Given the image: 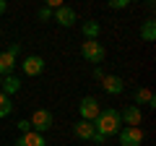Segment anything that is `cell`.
<instances>
[{
  "label": "cell",
  "mask_w": 156,
  "mask_h": 146,
  "mask_svg": "<svg viewBox=\"0 0 156 146\" xmlns=\"http://www.w3.org/2000/svg\"><path fill=\"white\" fill-rule=\"evenodd\" d=\"M120 112L117 110H112V107H107V110H99V115H96L94 120V128L96 133H101L104 138H109V136H117L120 133Z\"/></svg>",
  "instance_id": "obj_1"
},
{
  "label": "cell",
  "mask_w": 156,
  "mask_h": 146,
  "mask_svg": "<svg viewBox=\"0 0 156 146\" xmlns=\"http://www.w3.org/2000/svg\"><path fill=\"white\" fill-rule=\"evenodd\" d=\"M81 55H83L89 63H94V65H101L107 52H104V47H101L99 39H83V45H81Z\"/></svg>",
  "instance_id": "obj_2"
},
{
  "label": "cell",
  "mask_w": 156,
  "mask_h": 146,
  "mask_svg": "<svg viewBox=\"0 0 156 146\" xmlns=\"http://www.w3.org/2000/svg\"><path fill=\"white\" fill-rule=\"evenodd\" d=\"M29 123H31V130H37V133H44V130L52 128L55 118H52L50 110H34V115L29 118Z\"/></svg>",
  "instance_id": "obj_3"
},
{
  "label": "cell",
  "mask_w": 156,
  "mask_h": 146,
  "mask_svg": "<svg viewBox=\"0 0 156 146\" xmlns=\"http://www.w3.org/2000/svg\"><path fill=\"white\" fill-rule=\"evenodd\" d=\"M117 136H120V144L122 146H140L143 144V130L138 125H125Z\"/></svg>",
  "instance_id": "obj_4"
},
{
  "label": "cell",
  "mask_w": 156,
  "mask_h": 146,
  "mask_svg": "<svg viewBox=\"0 0 156 146\" xmlns=\"http://www.w3.org/2000/svg\"><path fill=\"white\" fill-rule=\"evenodd\" d=\"M78 112H81V120H91L94 123L96 115H99V102L94 97H83V99L78 102Z\"/></svg>",
  "instance_id": "obj_5"
},
{
  "label": "cell",
  "mask_w": 156,
  "mask_h": 146,
  "mask_svg": "<svg viewBox=\"0 0 156 146\" xmlns=\"http://www.w3.org/2000/svg\"><path fill=\"white\" fill-rule=\"evenodd\" d=\"M52 18H55L57 24H60V26H73V24L78 21V16H76V11H73V8H68V5H60V8H55V11H52Z\"/></svg>",
  "instance_id": "obj_6"
},
{
  "label": "cell",
  "mask_w": 156,
  "mask_h": 146,
  "mask_svg": "<svg viewBox=\"0 0 156 146\" xmlns=\"http://www.w3.org/2000/svg\"><path fill=\"white\" fill-rule=\"evenodd\" d=\"M21 68H23V73H26V76H39V73L44 71V57H39V55H29L26 60L21 63Z\"/></svg>",
  "instance_id": "obj_7"
},
{
  "label": "cell",
  "mask_w": 156,
  "mask_h": 146,
  "mask_svg": "<svg viewBox=\"0 0 156 146\" xmlns=\"http://www.w3.org/2000/svg\"><path fill=\"white\" fill-rule=\"evenodd\" d=\"M73 133H76L78 138H83V141H94L96 128H94V123H91V120H78V123L73 125Z\"/></svg>",
  "instance_id": "obj_8"
},
{
  "label": "cell",
  "mask_w": 156,
  "mask_h": 146,
  "mask_svg": "<svg viewBox=\"0 0 156 146\" xmlns=\"http://www.w3.org/2000/svg\"><path fill=\"white\" fill-rule=\"evenodd\" d=\"M120 120H122L125 125H140V120H143V112H140V107L130 104V107H125L122 112H120Z\"/></svg>",
  "instance_id": "obj_9"
},
{
  "label": "cell",
  "mask_w": 156,
  "mask_h": 146,
  "mask_svg": "<svg viewBox=\"0 0 156 146\" xmlns=\"http://www.w3.org/2000/svg\"><path fill=\"white\" fill-rule=\"evenodd\" d=\"M101 89H104L107 94H122L125 81L120 78V76H104V78H101Z\"/></svg>",
  "instance_id": "obj_10"
},
{
  "label": "cell",
  "mask_w": 156,
  "mask_h": 146,
  "mask_svg": "<svg viewBox=\"0 0 156 146\" xmlns=\"http://www.w3.org/2000/svg\"><path fill=\"white\" fill-rule=\"evenodd\" d=\"M16 146H47V144H44V138H42V133L29 130V133H21L16 138Z\"/></svg>",
  "instance_id": "obj_11"
},
{
  "label": "cell",
  "mask_w": 156,
  "mask_h": 146,
  "mask_svg": "<svg viewBox=\"0 0 156 146\" xmlns=\"http://www.w3.org/2000/svg\"><path fill=\"white\" fill-rule=\"evenodd\" d=\"M0 91H3L5 97L18 94V91H21V81H18L13 73H11V76H3V81H0Z\"/></svg>",
  "instance_id": "obj_12"
},
{
  "label": "cell",
  "mask_w": 156,
  "mask_h": 146,
  "mask_svg": "<svg viewBox=\"0 0 156 146\" xmlns=\"http://www.w3.org/2000/svg\"><path fill=\"white\" fill-rule=\"evenodd\" d=\"M16 71V55H11V52H0V76H11V73Z\"/></svg>",
  "instance_id": "obj_13"
},
{
  "label": "cell",
  "mask_w": 156,
  "mask_h": 146,
  "mask_svg": "<svg viewBox=\"0 0 156 146\" xmlns=\"http://www.w3.org/2000/svg\"><path fill=\"white\" fill-rule=\"evenodd\" d=\"M135 104H146V107H156V97L151 89H146V86H140V89H135Z\"/></svg>",
  "instance_id": "obj_14"
},
{
  "label": "cell",
  "mask_w": 156,
  "mask_h": 146,
  "mask_svg": "<svg viewBox=\"0 0 156 146\" xmlns=\"http://www.w3.org/2000/svg\"><path fill=\"white\" fill-rule=\"evenodd\" d=\"M81 31H83V39H99L101 26H99V21H86L81 26Z\"/></svg>",
  "instance_id": "obj_15"
},
{
  "label": "cell",
  "mask_w": 156,
  "mask_h": 146,
  "mask_svg": "<svg viewBox=\"0 0 156 146\" xmlns=\"http://www.w3.org/2000/svg\"><path fill=\"white\" fill-rule=\"evenodd\" d=\"M140 39H143V42H154L156 39V24H154V18L143 21V26H140Z\"/></svg>",
  "instance_id": "obj_16"
},
{
  "label": "cell",
  "mask_w": 156,
  "mask_h": 146,
  "mask_svg": "<svg viewBox=\"0 0 156 146\" xmlns=\"http://www.w3.org/2000/svg\"><path fill=\"white\" fill-rule=\"evenodd\" d=\"M11 112H13V102H11V97H5L3 91H0V118H8Z\"/></svg>",
  "instance_id": "obj_17"
},
{
  "label": "cell",
  "mask_w": 156,
  "mask_h": 146,
  "mask_svg": "<svg viewBox=\"0 0 156 146\" xmlns=\"http://www.w3.org/2000/svg\"><path fill=\"white\" fill-rule=\"evenodd\" d=\"M133 0H107V5L112 8V11H122V8H128Z\"/></svg>",
  "instance_id": "obj_18"
},
{
  "label": "cell",
  "mask_w": 156,
  "mask_h": 146,
  "mask_svg": "<svg viewBox=\"0 0 156 146\" xmlns=\"http://www.w3.org/2000/svg\"><path fill=\"white\" fill-rule=\"evenodd\" d=\"M37 16H39V21H50V18H52V11H50L47 5H42V8L37 11Z\"/></svg>",
  "instance_id": "obj_19"
},
{
  "label": "cell",
  "mask_w": 156,
  "mask_h": 146,
  "mask_svg": "<svg viewBox=\"0 0 156 146\" xmlns=\"http://www.w3.org/2000/svg\"><path fill=\"white\" fill-rule=\"evenodd\" d=\"M44 5L50 8V11H55V8H60V5H65V0H44Z\"/></svg>",
  "instance_id": "obj_20"
},
{
  "label": "cell",
  "mask_w": 156,
  "mask_h": 146,
  "mask_svg": "<svg viewBox=\"0 0 156 146\" xmlns=\"http://www.w3.org/2000/svg\"><path fill=\"white\" fill-rule=\"evenodd\" d=\"M18 130H21V133H29V130H31V123H29V120H18V125H16Z\"/></svg>",
  "instance_id": "obj_21"
},
{
  "label": "cell",
  "mask_w": 156,
  "mask_h": 146,
  "mask_svg": "<svg viewBox=\"0 0 156 146\" xmlns=\"http://www.w3.org/2000/svg\"><path fill=\"white\" fill-rule=\"evenodd\" d=\"M8 52H11V55H18V52H21V45H18V42H13V45L8 47Z\"/></svg>",
  "instance_id": "obj_22"
},
{
  "label": "cell",
  "mask_w": 156,
  "mask_h": 146,
  "mask_svg": "<svg viewBox=\"0 0 156 146\" xmlns=\"http://www.w3.org/2000/svg\"><path fill=\"white\" fill-rule=\"evenodd\" d=\"M104 76H107V73L101 71V65H96V68H94V78H99V81H101V78H104Z\"/></svg>",
  "instance_id": "obj_23"
},
{
  "label": "cell",
  "mask_w": 156,
  "mask_h": 146,
  "mask_svg": "<svg viewBox=\"0 0 156 146\" xmlns=\"http://www.w3.org/2000/svg\"><path fill=\"white\" fill-rule=\"evenodd\" d=\"M5 8H8V0H0V16L5 13Z\"/></svg>",
  "instance_id": "obj_24"
},
{
  "label": "cell",
  "mask_w": 156,
  "mask_h": 146,
  "mask_svg": "<svg viewBox=\"0 0 156 146\" xmlns=\"http://www.w3.org/2000/svg\"><path fill=\"white\" fill-rule=\"evenodd\" d=\"M148 3H151V5H154V0H148Z\"/></svg>",
  "instance_id": "obj_25"
},
{
  "label": "cell",
  "mask_w": 156,
  "mask_h": 146,
  "mask_svg": "<svg viewBox=\"0 0 156 146\" xmlns=\"http://www.w3.org/2000/svg\"><path fill=\"white\" fill-rule=\"evenodd\" d=\"M0 81H3V76H0Z\"/></svg>",
  "instance_id": "obj_26"
}]
</instances>
